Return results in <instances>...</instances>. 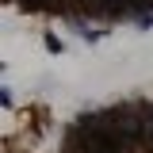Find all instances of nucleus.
<instances>
[{
    "label": "nucleus",
    "mask_w": 153,
    "mask_h": 153,
    "mask_svg": "<svg viewBox=\"0 0 153 153\" xmlns=\"http://www.w3.org/2000/svg\"><path fill=\"white\" fill-rule=\"evenodd\" d=\"M46 50H50V54H61L65 46H61V38H57V35H46Z\"/></svg>",
    "instance_id": "obj_1"
}]
</instances>
